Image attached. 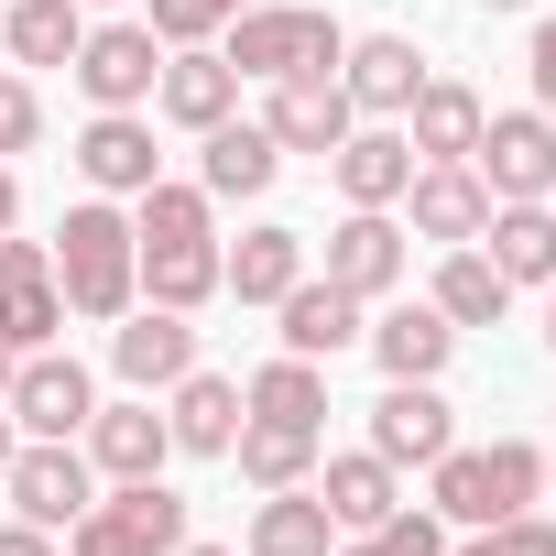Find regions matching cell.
Masks as SVG:
<instances>
[{
	"mask_svg": "<svg viewBox=\"0 0 556 556\" xmlns=\"http://www.w3.org/2000/svg\"><path fill=\"white\" fill-rule=\"evenodd\" d=\"M88 12H121V0H88Z\"/></svg>",
	"mask_w": 556,
	"mask_h": 556,
	"instance_id": "obj_48",
	"label": "cell"
},
{
	"mask_svg": "<svg viewBox=\"0 0 556 556\" xmlns=\"http://www.w3.org/2000/svg\"><path fill=\"white\" fill-rule=\"evenodd\" d=\"M339 88H350V110H361V121H404V110H415V88H426L415 34H350Z\"/></svg>",
	"mask_w": 556,
	"mask_h": 556,
	"instance_id": "obj_15",
	"label": "cell"
},
{
	"mask_svg": "<svg viewBox=\"0 0 556 556\" xmlns=\"http://www.w3.org/2000/svg\"><path fill=\"white\" fill-rule=\"evenodd\" d=\"M0 491H12V513H23V523L66 534V523L99 502V469H88V447H77V437H23V447H12V469H0Z\"/></svg>",
	"mask_w": 556,
	"mask_h": 556,
	"instance_id": "obj_4",
	"label": "cell"
},
{
	"mask_svg": "<svg viewBox=\"0 0 556 556\" xmlns=\"http://www.w3.org/2000/svg\"><path fill=\"white\" fill-rule=\"evenodd\" d=\"M361 339H371V361H382V382H437V371L458 361V328H447L437 306H382V317H371Z\"/></svg>",
	"mask_w": 556,
	"mask_h": 556,
	"instance_id": "obj_25",
	"label": "cell"
},
{
	"mask_svg": "<svg viewBox=\"0 0 556 556\" xmlns=\"http://www.w3.org/2000/svg\"><path fill=\"white\" fill-rule=\"evenodd\" d=\"M0 415H12L23 437H88L99 382H88L77 350H23V371H12V393H0Z\"/></svg>",
	"mask_w": 556,
	"mask_h": 556,
	"instance_id": "obj_6",
	"label": "cell"
},
{
	"mask_svg": "<svg viewBox=\"0 0 556 556\" xmlns=\"http://www.w3.org/2000/svg\"><path fill=\"white\" fill-rule=\"evenodd\" d=\"M371 545L382 556H447V523L437 513H393V523H371Z\"/></svg>",
	"mask_w": 556,
	"mask_h": 556,
	"instance_id": "obj_36",
	"label": "cell"
},
{
	"mask_svg": "<svg viewBox=\"0 0 556 556\" xmlns=\"http://www.w3.org/2000/svg\"><path fill=\"white\" fill-rule=\"evenodd\" d=\"M55 295H66V317H88V328H110V317H131L142 306V285H131V262H142V240H131V207L121 197H77L66 218H55Z\"/></svg>",
	"mask_w": 556,
	"mask_h": 556,
	"instance_id": "obj_1",
	"label": "cell"
},
{
	"mask_svg": "<svg viewBox=\"0 0 556 556\" xmlns=\"http://www.w3.org/2000/svg\"><path fill=\"white\" fill-rule=\"evenodd\" d=\"M273 175H285V142H273L262 121H218V131H197V186H207V207H240V197H273Z\"/></svg>",
	"mask_w": 556,
	"mask_h": 556,
	"instance_id": "obj_14",
	"label": "cell"
},
{
	"mask_svg": "<svg viewBox=\"0 0 556 556\" xmlns=\"http://www.w3.org/2000/svg\"><path fill=\"white\" fill-rule=\"evenodd\" d=\"M88 45V0H12L0 12V55L12 66H77Z\"/></svg>",
	"mask_w": 556,
	"mask_h": 556,
	"instance_id": "obj_29",
	"label": "cell"
},
{
	"mask_svg": "<svg viewBox=\"0 0 556 556\" xmlns=\"http://www.w3.org/2000/svg\"><path fill=\"white\" fill-rule=\"evenodd\" d=\"M23 218V186H12V164H0V229H12Z\"/></svg>",
	"mask_w": 556,
	"mask_h": 556,
	"instance_id": "obj_40",
	"label": "cell"
},
{
	"mask_svg": "<svg viewBox=\"0 0 556 556\" xmlns=\"http://www.w3.org/2000/svg\"><path fill=\"white\" fill-rule=\"evenodd\" d=\"M426 306H437V317H447V328L469 339V328H502V306H513V285H502V273H491V251H480V240H458V251L437 262V295H426Z\"/></svg>",
	"mask_w": 556,
	"mask_h": 556,
	"instance_id": "obj_30",
	"label": "cell"
},
{
	"mask_svg": "<svg viewBox=\"0 0 556 556\" xmlns=\"http://www.w3.org/2000/svg\"><path fill=\"white\" fill-rule=\"evenodd\" d=\"M480 12H534V0H480Z\"/></svg>",
	"mask_w": 556,
	"mask_h": 556,
	"instance_id": "obj_47",
	"label": "cell"
},
{
	"mask_svg": "<svg viewBox=\"0 0 556 556\" xmlns=\"http://www.w3.org/2000/svg\"><path fill=\"white\" fill-rule=\"evenodd\" d=\"M447 556H502V534H491V523H480V534H469V545H447Z\"/></svg>",
	"mask_w": 556,
	"mask_h": 556,
	"instance_id": "obj_41",
	"label": "cell"
},
{
	"mask_svg": "<svg viewBox=\"0 0 556 556\" xmlns=\"http://www.w3.org/2000/svg\"><path fill=\"white\" fill-rule=\"evenodd\" d=\"M66 77L88 88V110H153L164 34H153V23H88V45H77V66H66Z\"/></svg>",
	"mask_w": 556,
	"mask_h": 556,
	"instance_id": "obj_7",
	"label": "cell"
},
{
	"mask_svg": "<svg viewBox=\"0 0 556 556\" xmlns=\"http://www.w3.org/2000/svg\"><path fill=\"white\" fill-rule=\"evenodd\" d=\"M240 12H251V0H142V23H153L164 45H218Z\"/></svg>",
	"mask_w": 556,
	"mask_h": 556,
	"instance_id": "obj_34",
	"label": "cell"
},
{
	"mask_svg": "<svg viewBox=\"0 0 556 556\" xmlns=\"http://www.w3.org/2000/svg\"><path fill=\"white\" fill-rule=\"evenodd\" d=\"M262 131L285 142V153H339L350 131H361V110H350V88H339V66H306V77H273V99H262Z\"/></svg>",
	"mask_w": 556,
	"mask_h": 556,
	"instance_id": "obj_8",
	"label": "cell"
},
{
	"mask_svg": "<svg viewBox=\"0 0 556 556\" xmlns=\"http://www.w3.org/2000/svg\"><path fill=\"white\" fill-rule=\"evenodd\" d=\"M545 502H556V426H545Z\"/></svg>",
	"mask_w": 556,
	"mask_h": 556,
	"instance_id": "obj_45",
	"label": "cell"
},
{
	"mask_svg": "<svg viewBox=\"0 0 556 556\" xmlns=\"http://www.w3.org/2000/svg\"><path fill=\"white\" fill-rule=\"evenodd\" d=\"M480 251L491 273L523 295V285H556V197H523V207H491L480 218Z\"/></svg>",
	"mask_w": 556,
	"mask_h": 556,
	"instance_id": "obj_22",
	"label": "cell"
},
{
	"mask_svg": "<svg viewBox=\"0 0 556 556\" xmlns=\"http://www.w3.org/2000/svg\"><path fill=\"white\" fill-rule=\"evenodd\" d=\"M295 285H306V229H285V218H262L218 251V295H240V306H285Z\"/></svg>",
	"mask_w": 556,
	"mask_h": 556,
	"instance_id": "obj_17",
	"label": "cell"
},
{
	"mask_svg": "<svg viewBox=\"0 0 556 556\" xmlns=\"http://www.w3.org/2000/svg\"><path fill=\"white\" fill-rule=\"evenodd\" d=\"M45 142V99H34V77H12V66H0V164H12V153H34Z\"/></svg>",
	"mask_w": 556,
	"mask_h": 556,
	"instance_id": "obj_35",
	"label": "cell"
},
{
	"mask_svg": "<svg viewBox=\"0 0 556 556\" xmlns=\"http://www.w3.org/2000/svg\"><path fill=\"white\" fill-rule=\"evenodd\" d=\"M240 556H339V523H328L317 480L262 491V502H251V545H240Z\"/></svg>",
	"mask_w": 556,
	"mask_h": 556,
	"instance_id": "obj_27",
	"label": "cell"
},
{
	"mask_svg": "<svg viewBox=\"0 0 556 556\" xmlns=\"http://www.w3.org/2000/svg\"><path fill=\"white\" fill-rule=\"evenodd\" d=\"M0 556H55V534H45V523H23V513H12V523H0Z\"/></svg>",
	"mask_w": 556,
	"mask_h": 556,
	"instance_id": "obj_39",
	"label": "cell"
},
{
	"mask_svg": "<svg viewBox=\"0 0 556 556\" xmlns=\"http://www.w3.org/2000/svg\"><path fill=\"white\" fill-rule=\"evenodd\" d=\"M404 262H415V240H404L393 207H350V218L328 229V285L361 295V306H382V295L404 285Z\"/></svg>",
	"mask_w": 556,
	"mask_h": 556,
	"instance_id": "obj_10",
	"label": "cell"
},
{
	"mask_svg": "<svg viewBox=\"0 0 556 556\" xmlns=\"http://www.w3.org/2000/svg\"><path fill=\"white\" fill-rule=\"evenodd\" d=\"M88 469L99 480H164V458H175V426L153 415V393H121V404H99L88 415Z\"/></svg>",
	"mask_w": 556,
	"mask_h": 556,
	"instance_id": "obj_13",
	"label": "cell"
},
{
	"mask_svg": "<svg viewBox=\"0 0 556 556\" xmlns=\"http://www.w3.org/2000/svg\"><path fill=\"white\" fill-rule=\"evenodd\" d=\"M153 110H164L175 131H218V121L240 110V66H229L218 45H164V77H153Z\"/></svg>",
	"mask_w": 556,
	"mask_h": 556,
	"instance_id": "obj_16",
	"label": "cell"
},
{
	"mask_svg": "<svg viewBox=\"0 0 556 556\" xmlns=\"http://www.w3.org/2000/svg\"><path fill=\"white\" fill-rule=\"evenodd\" d=\"M218 55L240 66V88H251V77L273 88V77H306V66H339V55H350V34H339V23L317 12V0H251V12H240V23L218 34Z\"/></svg>",
	"mask_w": 556,
	"mask_h": 556,
	"instance_id": "obj_2",
	"label": "cell"
},
{
	"mask_svg": "<svg viewBox=\"0 0 556 556\" xmlns=\"http://www.w3.org/2000/svg\"><path fill=\"white\" fill-rule=\"evenodd\" d=\"M491 534H502V556H556V513H513Z\"/></svg>",
	"mask_w": 556,
	"mask_h": 556,
	"instance_id": "obj_37",
	"label": "cell"
},
{
	"mask_svg": "<svg viewBox=\"0 0 556 556\" xmlns=\"http://www.w3.org/2000/svg\"><path fill=\"white\" fill-rule=\"evenodd\" d=\"M229 469H240L251 491H295V480H317V426H262V415H240Z\"/></svg>",
	"mask_w": 556,
	"mask_h": 556,
	"instance_id": "obj_31",
	"label": "cell"
},
{
	"mask_svg": "<svg viewBox=\"0 0 556 556\" xmlns=\"http://www.w3.org/2000/svg\"><path fill=\"white\" fill-rule=\"evenodd\" d=\"M131 285H142V306H175V317H197V306L218 295V240H142Z\"/></svg>",
	"mask_w": 556,
	"mask_h": 556,
	"instance_id": "obj_28",
	"label": "cell"
},
{
	"mask_svg": "<svg viewBox=\"0 0 556 556\" xmlns=\"http://www.w3.org/2000/svg\"><path fill=\"white\" fill-rule=\"evenodd\" d=\"M534 110L556 121V12H534Z\"/></svg>",
	"mask_w": 556,
	"mask_h": 556,
	"instance_id": "obj_38",
	"label": "cell"
},
{
	"mask_svg": "<svg viewBox=\"0 0 556 556\" xmlns=\"http://www.w3.org/2000/svg\"><path fill=\"white\" fill-rule=\"evenodd\" d=\"M273 317H285V350H295V361H339V350H361V328H371V306L339 295L328 273H306V285L273 306Z\"/></svg>",
	"mask_w": 556,
	"mask_h": 556,
	"instance_id": "obj_23",
	"label": "cell"
},
{
	"mask_svg": "<svg viewBox=\"0 0 556 556\" xmlns=\"http://www.w3.org/2000/svg\"><path fill=\"white\" fill-rule=\"evenodd\" d=\"M131 240H218V218H207V186H175V175H153V186L131 197Z\"/></svg>",
	"mask_w": 556,
	"mask_h": 556,
	"instance_id": "obj_33",
	"label": "cell"
},
{
	"mask_svg": "<svg viewBox=\"0 0 556 556\" xmlns=\"http://www.w3.org/2000/svg\"><path fill=\"white\" fill-rule=\"evenodd\" d=\"M12 371H23V350H12V339H0V393H12Z\"/></svg>",
	"mask_w": 556,
	"mask_h": 556,
	"instance_id": "obj_42",
	"label": "cell"
},
{
	"mask_svg": "<svg viewBox=\"0 0 556 556\" xmlns=\"http://www.w3.org/2000/svg\"><path fill=\"white\" fill-rule=\"evenodd\" d=\"M66 328V295H55V251L45 240H12L0 229V339L12 350H55Z\"/></svg>",
	"mask_w": 556,
	"mask_h": 556,
	"instance_id": "obj_11",
	"label": "cell"
},
{
	"mask_svg": "<svg viewBox=\"0 0 556 556\" xmlns=\"http://www.w3.org/2000/svg\"><path fill=\"white\" fill-rule=\"evenodd\" d=\"M240 415H262V426H317L328 415V361H262L251 382H240Z\"/></svg>",
	"mask_w": 556,
	"mask_h": 556,
	"instance_id": "obj_32",
	"label": "cell"
},
{
	"mask_svg": "<svg viewBox=\"0 0 556 556\" xmlns=\"http://www.w3.org/2000/svg\"><path fill=\"white\" fill-rule=\"evenodd\" d=\"M110 371H121V393H175L197 371V317H175V306L110 317Z\"/></svg>",
	"mask_w": 556,
	"mask_h": 556,
	"instance_id": "obj_9",
	"label": "cell"
},
{
	"mask_svg": "<svg viewBox=\"0 0 556 556\" xmlns=\"http://www.w3.org/2000/svg\"><path fill=\"white\" fill-rule=\"evenodd\" d=\"M447 447H458V404H447L437 382H382V404H371V458L426 469V458H447Z\"/></svg>",
	"mask_w": 556,
	"mask_h": 556,
	"instance_id": "obj_12",
	"label": "cell"
},
{
	"mask_svg": "<svg viewBox=\"0 0 556 556\" xmlns=\"http://www.w3.org/2000/svg\"><path fill=\"white\" fill-rule=\"evenodd\" d=\"M404 207H415V240H437V251H458V240H480V218H491V186H480L469 164H415V186H404Z\"/></svg>",
	"mask_w": 556,
	"mask_h": 556,
	"instance_id": "obj_24",
	"label": "cell"
},
{
	"mask_svg": "<svg viewBox=\"0 0 556 556\" xmlns=\"http://www.w3.org/2000/svg\"><path fill=\"white\" fill-rule=\"evenodd\" d=\"M77 175H88V197H142V186L164 175L153 121H142V110H99V121L77 131Z\"/></svg>",
	"mask_w": 556,
	"mask_h": 556,
	"instance_id": "obj_18",
	"label": "cell"
},
{
	"mask_svg": "<svg viewBox=\"0 0 556 556\" xmlns=\"http://www.w3.org/2000/svg\"><path fill=\"white\" fill-rule=\"evenodd\" d=\"M175 545H186V502L164 480H110L66 523V556H175Z\"/></svg>",
	"mask_w": 556,
	"mask_h": 556,
	"instance_id": "obj_3",
	"label": "cell"
},
{
	"mask_svg": "<svg viewBox=\"0 0 556 556\" xmlns=\"http://www.w3.org/2000/svg\"><path fill=\"white\" fill-rule=\"evenodd\" d=\"M164 426H175V458H229V437H240V382H229V371H186V382L164 393Z\"/></svg>",
	"mask_w": 556,
	"mask_h": 556,
	"instance_id": "obj_26",
	"label": "cell"
},
{
	"mask_svg": "<svg viewBox=\"0 0 556 556\" xmlns=\"http://www.w3.org/2000/svg\"><path fill=\"white\" fill-rule=\"evenodd\" d=\"M317 502H328V523H339V534H371V523H393V513H404V469H393V458H371V447L317 458Z\"/></svg>",
	"mask_w": 556,
	"mask_h": 556,
	"instance_id": "obj_21",
	"label": "cell"
},
{
	"mask_svg": "<svg viewBox=\"0 0 556 556\" xmlns=\"http://www.w3.org/2000/svg\"><path fill=\"white\" fill-rule=\"evenodd\" d=\"M339 556H382V545H371V534H339Z\"/></svg>",
	"mask_w": 556,
	"mask_h": 556,
	"instance_id": "obj_44",
	"label": "cell"
},
{
	"mask_svg": "<svg viewBox=\"0 0 556 556\" xmlns=\"http://www.w3.org/2000/svg\"><path fill=\"white\" fill-rule=\"evenodd\" d=\"M469 175L491 186V207L556 197V121H545V110H502V121H480V142H469Z\"/></svg>",
	"mask_w": 556,
	"mask_h": 556,
	"instance_id": "obj_5",
	"label": "cell"
},
{
	"mask_svg": "<svg viewBox=\"0 0 556 556\" xmlns=\"http://www.w3.org/2000/svg\"><path fill=\"white\" fill-rule=\"evenodd\" d=\"M480 121H491V99H480L469 77H426L415 110H404V142H415V164H469Z\"/></svg>",
	"mask_w": 556,
	"mask_h": 556,
	"instance_id": "obj_20",
	"label": "cell"
},
{
	"mask_svg": "<svg viewBox=\"0 0 556 556\" xmlns=\"http://www.w3.org/2000/svg\"><path fill=\"white\" fill-rule=\"evenodd\" d=\"M175 556H240V545H197V534H186V545H175Z\"/></svg>",
	"mask_w": 556,
	"mask_h": 556,
	"instance_id": "obj_46",
	"label": "cell"
},
{
	"mask_svg": "<svg viewBox=\"0 0 556 556\" xmlns=\"http://www.w3.org/2000/svg\"><path fill=\"white\" fill-rule=\"evenodd\" d=\"M328 175H339L350 207H404V186H415V142H404V121H361V131L328 153Z\"/></svg>",
	"mask_w": 556,
	"mask_h": 556,
	"instance_id": "obj_19",
	"label": "cell"
},
{
	"mask_svg": "<svg viewBox=\"0 0 556 556\" xmlns=\"http://www.w3.org/2000/svg\"><path fill=\"white\" fill-rule=\"evenodd\" d=\"M12 447H23V426H12V415H0V469H12Z\"/></svg>",
	"mask_w": 556,
	"mask_h": 556,
	"instance_id": "obj_43",
	"label": "cell"
}]
</instances>
